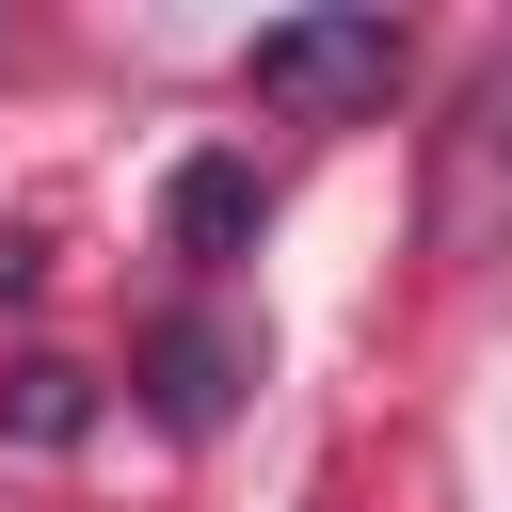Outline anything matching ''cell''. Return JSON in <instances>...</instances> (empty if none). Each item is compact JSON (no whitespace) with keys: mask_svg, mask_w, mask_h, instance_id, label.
I'll return each mask as SVG.
<instances>
[{"mask_svg":"<svg viewBox=\"0 0 512 512\" xmlns=\"http://www.w3.org/2000/svg\"><path fill=\"white\" fill-rule=\"evenodd\" d=\"M240 80L272 112H384L400 96V16H272L240 48Z\"/></svg>","mask_w":512,"mask_h":512,"instance_id":"obj_1","label":"cell"},{"mask_svg":"<svg viewBox=\"0 0 512 512\" xmlns=\"http://www.w3.org/2000/svg\"><path fill=\"white\" fill-rule=\"evenodd\" d=\"M432 256H512V48L432 128Z\"/></svg>","mask_w":512,"mask_h":512,"instance_id":"obj_2","label":"cell"},{"mask_svg":"<svg viewBox=\"0 0 512 512\" xmlns=\"http://www.w3.org/2000/svg\"><path fill=\"white\" fill-rule=\"evenodd\" d=\"M240 224H256V176H240V160H192V176H176V240H192V256H224Z\"/></svg>","mask_w":512,"mask_h":512,"instance_id":"obj_3","label":"cell"}]
</instances>
